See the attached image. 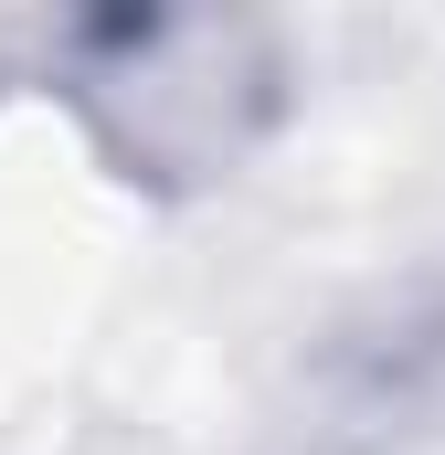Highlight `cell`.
Segmentation results:
<instances>
[{"instance_id":"obj_1","label":"cell","mask_w":445,"mask_h":455,"mask_svg":"<svg viewBox=\"0 0 445 455\" xmlns=\"http://www.w3.org/2000/svg\"><path fill=\"white\" fill-rule=\"evenodd\" d=\"M107 53L117 75H149V96H127L149 159H233L265 116V53L222 21H117Z\"/></svg>"}]
</instances>
